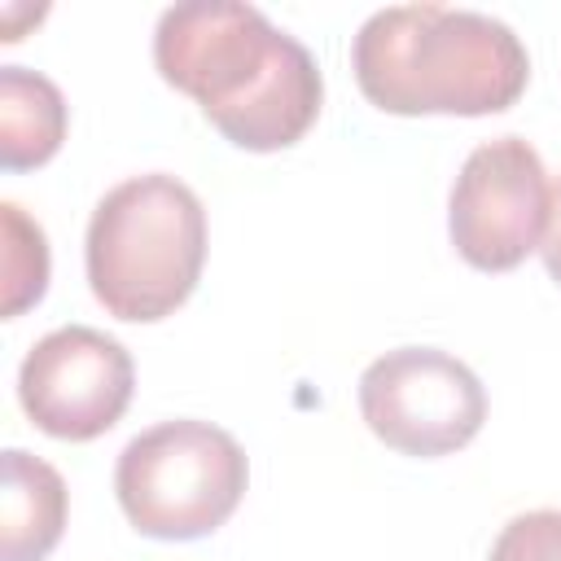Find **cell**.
Returning a JSON list of instances; mask_svg holds the SVG:
<instances>
[{"mask_svg": "<svg viewBox=\"0 0 561 561\" xmlns=\"http://www.w3.org/2000/svg\"><path fill=\"white\" fill-rule=\"evenodd\" d=\"M131 390L136 368L127 346L88 324L44 333L18 368V399L26 416L66 443H88L114 430Z\"/></svg>", "mask_w": 561, "mask_h": 561, "instance_id": "cell-7", "label": "cell"}, {"mask_svg": "<svg viewBox=\"0 0 561 561\" xmlns=\"http://www.w3.org/2000/svg\"><path fill=\"white\" fill-rule=\"evenodd\" d=\"M364 425L403 456H447L478 438L486 394L469 364L434 346H399L359 377Z\"/></svg>", "mask_w": 561, "mask_h": 561, "instance_id": "cell-5", "label": "cell"}, {"mask_svg": "<svg viewBox=\"0 0 561 561\" xmlns=\"http://www.w3.org/2000/svg\"><path fill=\"white\" fill-rule=\"evenodd\" d=\"M66 140L61 88L26 66H0V167H44Z\"/></svg>", "mask_w": 561, "mask_h": 561, "instance_id": "cell-9", "label": "cell"}, {"mask_svg": "<svg viewBox=\"0 0 561 561\" xmlns=\"http://www.w3.org/2000/svg\"><path fill=\"white\" fill-rule=\"evenodd\" d=\"M250 465L241 443L210 421H162L136 434L114 465V495L149 539L215 535L241 504Z\"/></svg>", "mask_w": 561, "mask_h": 561, "instance_id": "cell-4", "label": "cell"}, {"mask_svg": "<svg viewBox=\"0 0 561 561\" xmlns=\"http://www.w3.org/2000/svg\"><path fill=\"white\" fill-rule=\"evenodd\" d=\"M539 254H543V267H548V276L561 285V180L552 184V197H548V228H543Z\"/></svg>", "mask_w": 561, "mask_h": 561, "instance_id": "cell-12", "label": "cell"}, {"mask_svg": "<svg viewBox=\"0 0 561 561\" xmlns=\"http://www.w3.org/2000/svg\"><path fill=\"white\" fill-rule=\"evenodd\" d=\"M153 66L202 105L224 140L250 153L302 140L324 101L316 57L241 0L171 4L153 31Z\"/></svg>", "mask_w": 561, "mask_h": 561, "instance_id": "cell-1", "label": "cell"}, {"mask_svg": "<svg viewBox=\"0 0 561 561\" xmlns=\"http://www.w3.org/2000/svg\"><path fill=\"white\" fill-rule=\"evenodd\" d=\"M486 561H561V508L517 513L491 543Z\"/></svg>", "mask_w": 561, "mask_h": 561, "instance_id": "cell-11", "label": "cell"}, {"mask_svg": "<svg viewBox=\"0 0 561 561\" xmlns=\"http://www.w3.org/2000/svg\"><path fill=\"white\" fill-rule=\"evenodd\" d=\"M359 92L386 114H500L530 79L513 26L447 4L377 9L351 44Z\"/></svg>", "mask_w": 561, "mask_h": 561, "instance_id": "cell-2", "label": "cell"}, {"mask_svg": "<svg viewBox=\"0 0 561 561\" xmlns=\"http://www.w3.org/2000/svg\"><path fill=\"white\" fill-rule=\"evenodd\" d=\"M0 228H4V316H22L35 307L48 289V237L44 228L18 206H0Z\"/></svg>", "mask_w": 561, "mask_h": 561, "instance_id": "cell-10", "label": "cell"}, {"mask_svg": "<svg viewBox=\"0 0 561 561\" xmlns=\"http://www.w3.org/2000/svg\"><path fill=\"white\" fill-rule=\"evenodd\" d=\"M88 285L114 320L153 324L188 302L206 263V210L197 193L167 175H131L114 184L83 241Z\"/></svg>", "mask_w": 561, "mask_h": 561, "instance_id": "cell-3", "label": "cell"}, {"mask_svg": "<svg viewBox=\"0 0 561 561\" xmlns=\"http://www.w3.org/2000/svg\"><path fill=\"white\" fill-rule=\"evenodd\" d=\"M548 171L522 136L478 145L447 202V232L456 254L478 272H508L539 250L548 228Z\"/></svg>", "mask_w": 561, "mask_h": 561, "instance_id": "cell-6", "label": "cell"}, {"mask_svg": "<svg viewBox=\"0 0 561 561\" xmlns=\"http://www.w3.org/2000/svg\"><path fill=\"white\" fill-rule=\"evenodd\" d=\"M4 543H0V561H44L61 530H66V482L61 473L22 451L9 447L4 451Z\"/></svg>", "mask_w": 561, "mask_h": 561, "instance_id": "cell-8", "label": "cell"}]
</instances>
